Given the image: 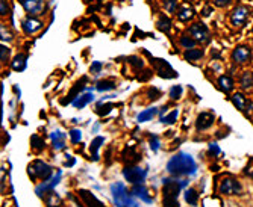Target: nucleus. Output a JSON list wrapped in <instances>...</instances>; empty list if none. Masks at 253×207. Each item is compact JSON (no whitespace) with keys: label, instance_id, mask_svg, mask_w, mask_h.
I'll return each instance as SVG.
<instances>
[{"label":"nucleus","instance_id":"3c124183","mask_svg":"<svg viewBox=\"0 0 253 207\" xmlns=\"http://www.w3.org/2000/svg\"><path fill=\"white\" fill-rule=\"evenodd\" d=\"M67 157H68V160L64 164V167H67V168H68V167H73V165L76 164V159H75L73 156H67Z\"/></svg>","mask_w":253,"mask_h":207},{"label":"nucleus","instance_id":"79ce46f5","mask_svg":"<svg viewBox=\"0 0 253 207\" xmlns=\"http://www.w3.org/2000/svg\"><path fill=\"white\" fill-rule=\"evenodd\" d=\"M102 68H103V64L99 62V61H94L93 64H91V67H89V73L91 74H99L102 71Z\"/></svg>","mask_w":253,"mask_h":207},{"label":"nucleus","instance_id":"09e8293b","mask_svg":"<svg viewBox=\"0 0 253 207\" xmlns=\"http://www.w3.org/2000/svg\"><path fill=\"white\" fill-rule=\"evenodd\" d=\"M12 39V34L9 32H6V28L5 26H2V41L5 42V41H11Z\"/></svg>","mask_w":253,"mask_h":207},{"label":"nucleus","instance_id":"2f4dec72","mask_svg":"<svg viewBox=\"0 0 253 207\" xmlns=\"http://www.w3.org/2000/svg\"><path fill=\"white\" fill-rule=\"evenodd\" d=\"M117 88V85H116V82L114 80H100V82H97L96 83V89L97 91H100V93H108V91H114Z\"/></svg>","mask_w":253,"mask_h":207},{"label":"nucleus","instance_id":"2eb2a0df","mask_svg":"<svg viewBox=\"0 0 253 207\" xmlns=\"http://www.w3.org/2000/svg\"><path fill=\"white\" fill-rule=\"evenodd\" d=\"M215 121V115L211 113V112H202L197 120H196V129L199 132H203V130H208L210 127H212Z\"/></svg>","mask_w":253,"mask_h":207},{"label":"nucleus","instance_id":"393cba45","mask_svg":"<svg viewBox=\"0 0 253 207\" xmlns=\"http://www.w3.org/2000/svg\"><path fill=\"white\" fill-rule=\"evenodd\" d=\"M171 20H170V17H167V15H159L158 17V20H156V28H158V31H161L163 34H169L170 31H171Z\"/></svg>","mask_w":253,"mask_h":207},{"label":"nucleus","instance_id":"6ab92c4d","mask_svg":"<svg viewBox=\"0 0 253 207\" xmlns=\"http://www.w3.org/2000/svg\"><path fill=\"white\" fill-rule=\"evenodd\" d=\"M122 157H123V162L127 165H135L136 162H140V159H141V156L136 153L133 147H126L125 151L122 153Z\"/></svg>","mask_w":253,"mask_h":207},{"label":"nucleus","instance_id":"4be33fe9","mask_svg":"<svg viewBox=\"0 0 253 207\" xmlns=\"http://www.w3.org/2000/svg\"><path fill=\"white\" fill-rule=\"evenodd\" d=\"M194 15H196V11H194L193 6H190V5H183V6L179 9V12H177V20L182 21V23H188V21H191V20L194 18Z\"/></svg>","mask_w":253,"mask_h":207},{"label":"nucleus","instance_id":"a18cd8bd","mask_svg":"<svg viewBox=\"0 0 253 207\" xmlns=\"http://www.w3.org/2000/svg\"><path fill=\"white\" fill-rule=\"evenodd\" d=\"M159 145H161V144H159V138L155 136V135H152V136H150V148H152V151L158 153Z\"/></svg>","mask_w":253,"mask_h":207},{"label":"nucleus","instance_id":"f03ea898","mask_svg":"<svg viewBox=\"0 0 253 207\" xmlns=\"http://www.w3.org/2000/svg\"><path fill=\"white\" fill-rule=\"evenodd\" d=\"M182 191V181L174 178H164L163 186V206L179 207V194Z\"/></svg>","mask_w":253,"mask_h":207},{"label":"nucleus","instance_id":"a211bd4d","mask_svg":"<svg viewBox=\"0 0 253 207\" xmlns=\"http://www.w3.org/2000/svg\"><path fill=\"white\" fill-rule=\"evenodd\" d=\"M28 67V55L26 53H18L12 61H11V68L17 73L25 71Z\"/></svg>","mask_w":253,"mask_h":207},{"label":"nucleus","instance_id":"864d4df0","mask_svg":"<svg viewBox=\"0 0 253 207\" xmlns=\"http://www.w3.org/2000/svg\"><path fill=\"white\" fill-rule=\"evenodd\" d=\"M252 32H253V29H252Z\"/></svg>","mask_w":253,"mask_h":207},{"label":"nucleus","instance_id":"f704fd0d","mask_svg":"<svg viewBox=\"0 0 253 207\" xmlns=\"http://www.w3.org/2000/svg\"><path fill=\"white\" fill-rule=\"evenodd\" d=\"M31 144H32V150L35 151H42L44 150V139L42 138H40L38 135H32L31 136Z\"/></svg>","mask_w":253,"mask_h":207},{"label":"nucleus","instance_id":"c85d7f7f","mask_svg":"<svg viewBox=\"0 0 253 207\" xmlns=\"http://www.w3.org/2000/svg\"><path fill=\"white\" fill-rule=\"evenodd\" d=\"M183 198L190 206H197L199 204V194L194 188H187L185 194H183Z\"/></svg>","mask_w":253,"mask_h":207},{"label":"nucleus","instance_id":"37998d69","mask_svg":"<svg viewBox=\"0 0 253 207\" xmlns=\"http://www.w3.org/2000/svg\"><path fill=\"white\" fill-rule=\"evenodd\" d=\"M0 52H2V65H6L9 61V56H11V49H8L6 45H2Z\"/></svg>","mask_w":253,"mask_h":207},{"label":"nucleus","instance_id":"20e7f679","mask_svg":"<svg viewBox=\"0 0 253 207\" xmlns=\"http://www.w3.org/2000/svg\"><path fill=\"white\" fill-rule=\"evenodd\" d=\"M28 174H29V178L32 181H37V180H49L52 177V167L47 165L42 160L37 159L34 162L28 167Z\"/></svg>","mask_w":253,"mask_h":207},{"label":"nucleus","instance_id":"8fccbe9b","mask_svg":"<svg viewBox=\"0 0 253 207\" xmlns=\"http://www.w3.org/2000/svg\"><path fill=\"white\" fill-rule=\"evenodd\" d=\"M211 14H212V8H211V6L205 5V6L202 8V15H203V17H210Z\"/></svg>","mask_w":253,"mask_h":207},{"label":"nucleus","instance_id":"5701e85b","mask_svg":"<svg viewBox=\"0 0 253 207\" xmlns=\"http://www.w3.org/2000/svg\"><path fill=\"white\" fill-rule=\"evenodd\" d=\"M91 102H94V96H93V93H82L78 99H75L73 100V106L76 107V109H84L85 106H88Z\"/></svg>","mask_w":253,"mask_h":207},{"label":"nucleus","instance_id":"a878e982","mask_svg":"<svg viewBox=\"0 0 253 207\" xmlns=\"http://www.w3.org/2000/svg\"><path fill=\"white\" fill-rule=\"evenodd\" d=\"M203 56H205L203 50L202 49H196V47L194 49H188V50L183 52V58H185V61H188V62H197Z\"/></svg>","mask_w":253,"mask_h":207},{"label":"nucleus","instance_id":"4c0bfd02","mask_svg":"<svg viewBox=\"0 0 253 207\" xmlns=\"http://www.w3.org/2000/svg\"><path fill=\"white\" fill-rule=\"evenodd\" d=\"M182 93H183V88L180 85H174V86L170 88V99L177 102L182 97Z\"/></svg>","mask_w":253,"mask_h":207},{"label":"nucleus","instance_id":"603ef678","mask_svg":"<svg viewBox=\"0 0 253 207\" xmlns=\"http://www.w3.org/2000/svg\"><path fill=\"white\" fill-rule=\"evenodd\" d=\"M250 175H252V177H253V172H252V174H250Z\"/></svg>","mask_w":253,"mask_h":207},{"label":"nucleus","instance_id":"39448f33","mask_svg":"<svg viewBox=\"0 0 253 207\" xmlns=\"http://www.w3.org/2000/svg\"><path fill=\"white\" fill-rule=\"evenodd\" d=\"M78 197L79 198H76L72 194H68V198H70L78 207H106L94 194H91L86 189H79L78 191Z\"/></svg>","mask_w":253,"mask_h":207},{"label":"nucleus","instance_id":"c03bdc74","mask_svg":"<svg viewBox=\"0 0 253 207\" xmlns=\"http://www.w3.org/2000/svg\"><path fill=\"white\" fill-rule=\"evenodd\" d=\"M220 153H221V150H220V145L217 142H211L208 145V154L210 156H218Z\"/></svg>","mask_w":253,"mask_h":207},{"label":"nucleus","instance_id":"bb28decb","mask_svg":"<svg viewBox=\"0 0 253 207\" xmlns=\"http://www.w3.org/2000/svg\"><path fill=\"white\" fill-rule=\"evenodd\" d=\"M103 142H105V138L103 136H96L94 139H93V142H91L89 151H91V156H93L94 160H99V150L103 145Z\"/></svg>","mask_w":253,"mask_h":207},{"label":"nucleus","instance_id":"f257e3e1","mask_svg":"<svg viewBox=\"0 0 253 207\" xmlns=\"http://www.w3.org/2000/svg\"><path fill=\"white\" fill-rule=\"evenodd\" d=\"M167 171L174 177H188L197 172V164L191 154L180 151L167 162Z\"/></svg>","mask_w":253,"mask_h":207},{"label":"nucleus","instance_id":"dca6fc26","mask_svg":"<svg viewBox=\"0 0 253 207\" xmlns=\"http://www.w3.org/2000/svg\"><path fill=\"white\" fill-rule=\"evenodd\" d=\"M86 82H88V79H86V77H82L79 82H76V83H75V86L70 89V93H68L67 100H62V104L73 103V100H75V99H78V97L84 93V89H85V86H86Z\"/></svg>","mask_w":253,"mask_h":207},{"label":"nucleus","instance_id":"f3484780","mask_svg":"<svg viewBox=\"0 0 253 207\" xmlns=\"http://www.w3.org/2000/svg\"><path fill=\"white\" fill-rule=\"evenodd\" d=\"M130 194L136 198H140L143 203H147V204H152L153 203V197L150 195L149 189L143 185H132V189H130Z\"/></svg>","mask_w":253,"mask_h":207},{"label":"nucleus","instance_id":"7ed1b4c3","mask_svg":"<svg viewBox=\"0 0 253 207\" xmlns=\"http://www.w3.org/2000/svg\"><path fill=\"white\" fill-rule=\"evenodd\" d=\"M111 194H112L114 204H116L117 207H141L136 203V200H133V197L127 192L125 183H122V181L112 183Z\"/></svg>","mask_w":253,"mask_h":207},{"label":"nucleus","instance_id":"ea45409f","mask_svg":"<svg viewBox=\"0 0 253 207\" xmlns=\"http://www.w3.org/2000/svg\"><path fill=\"white\" fill-rule=\"evenodd\" d=\"M146 96L149 97V100H150V102H155V100H158V99L161 97V91H159L158 88L152 86V88H149V89H147V94H146Z\"/></svg>","mask_w":253,"mask_h":207},{"label":"nucleus","instance_id":"9d476101","mask_svg":"<svg viewBox=\"0 0 253 207\" xmlns=\"http://www.w3.org/2000/svg\"><path fill=\"white\" fill-rule=\"evenodd\" d=\"M61 175H62V172H61V171H58L53 177H50L49 180L42 181L41 185H38V186H37L35 194H37L40 198H44V197L47 195L49 192H52V191L55 189V186L58 185L59 180H61Z\"/></svg>","mask_w":253,"mask_h":207},{"label":"nucleus","instance_id":"de8ad7c7","mask_svg":"<svg viewBox=\"0 0 253 207\" xmlns=\"http://www.w3.org/2000/svg\"><path fill=\"white\" fill-rule=\"evenodd\" d=\"M9 12V5L6 0H0V14L2 15H6Z\"/></svg>","mask_w":253,"mask_h":207},{"label":"nucleus","instance_id":"49530a36","mask_svg":"<svg viewBox=\"0 0 253 207\" xmlns=\"http://www.w3.org/2000/svg\"><path fill=\"white\" fill-rule=\"evenodd\" d=\"M212 3L217 6V8H226L232 3V0H212Z\"/></svg>","mask_w":253,"mask_h":207},{"label":"nucleus","instance_id":"f8f14e48","mask_svg":"<svg viewBox=\"0 0 253 207\" xmlns=\"http://www.w3.org/2000/svg\"><path fill=\"white\" fill-rule=\"evenodd\" d=\"M250 9L244 5H238L232 12H231V25L234 28H241L247 23Z\"/></svg>","mask_w":253,"mask_h":207},{"label":"nucleus","instance_id":"473e14b6","mask_svg":"<svg viewBox=\"0 0 253 207\" xmlns=\"http://www.w3.org/2000/svg\"><path fill=\"white\" fill-rule=\"evenodd\" d=\"M44 201H45V204H47V207H61L62 206V200L53 191L44 197Z\"/></svg>","mask_w":253,"mask_h":207},{"label":"nucleus","instance_id":"a19ab883","mask_svg":"<svg viewBox=\"0 0 253 207\" xmlns=\"http://www.w3.org/2000/svg\"><path fill=\"white\" fill-rule=\"evenodd\" d=\"M127 61H129V64H130L133 68H143V67H144V59L138 58V56H130Z\"/></svg>","mask_w":253,"mask_h":207},{"label":"nucleus","instance_id":"aec40b11","mask_svg":"<svg viewBox=\"0 0 253 207\" xmlns=\"http://www.w3.org/2000/svg\"><path fill=\"white\" fill-rule=\"evenodd\" d=\"M217 85H218V89L224 94H231L234 91V79L231 76H220L218 80H217Z\"/></svg>","mask_w":253,"mask_h":207},{"label":"nucleus","instance_id":"1a4fd4ad","mask_svg":"<svg viewBox=\"0 0 253 207\" xmlns=\"http://www.w3.org/2000/svg\"><path fill=\"white\" fill-rule=\"evenodd\" d=\"M152 64H153L155 71H156V74L159 77H163V79H174V77H177V73L173 70V67L167 61L159 59V58H153Z\"/></svg>","mask_w":253,"mask_h":207},{"label":"nucleus","instance_id":"cd10ccee","mask_svg":"<svg viewBox=\"0 0 253 207\" xmlns=\"http://www.w3.org/2000/svg\"><path fill=\"white\" fill-rule=\"evenodd\" d=\"M231 100H232L234 106H235L238 110H241V112H246V109H247L249 103H247L246 97H244L241 93H237V94H234V96L231 97Z\"/></svg>","mask_w":253,"mask_h":207},{"label":"nucleus","instance_id":"0eeeda50","mask_svg":"<svg viewBox=\"0 0 253 207\" xmlns=\"http://www.w3.org/2000/svg\"><path fill=\"white\" fill-rule=\"evenodd\" d=\"M147 174L149 171L146 168H141V167H126L123 170V175L126 178V181H129L130 185H143L147 178Z\"/></svg>","mask_w":253,"mask_h":207},{"label":"nucleus","instance_id":"9b49d317","mask_svg":"<svg viewBox=\"0 0 253 207\" xmlns=\"http://www.w3.org/2000/svg\"><path fill=\"white\" fill-rule=\"evenodd\" d=\"M232 61L238 65H244V64H249L253 58V53L250 50L249 45H237L234 49L232 55H231Z\"/></svg>","mask_w":253,"mask_h":207},{"label":"nucleus","instance_id":"7c9ffc66","mask_svg":"<svg viewBox=\"0 0 253 207\" xmlns=\"http://www.w3.org/2000/svg\"><path fill=\"white\" fill-rule=\"evenodd\" d=\"M179 44H180V47L182 49H185V50H188V49H194L196 45H197V41L190 35H182L180 38H179Z\"/></svg>","mask_w":253,"mask_h":207},{"label":"nucleus","instance_id":"ddd939ff","mask_svg":"<svg viewBox=\"0 0 253 207\" xmlns=\"http://www.w3.org/2000/svg\"><path fill=\"white\" fill-rule=\"evenodd\" d=\"M18 2L23 6V9H25L28 14H31L32 17L42 14V11L45 8L44 0H18Z\"/></svg>","mask_w":253,"mask_h":207},{"label":"nucleus","instance_id":"6e6552de","mask_svg":"<svg viewBox=\"0 0 253 207\" xmlns=\"http://www.w3.org/2000/svg\"><path fill=\"white\" fill-rule=\"evenodd\" d=\"M188 32L190 35L197 41V44H210L211 41V32L208 29V26L203 25V23H194V25H191L188 28Z\"/></svg>","mask_w":253,"mask_h":207},{"label":"nucleus","instance_id":"e433bc0d","mask_svg":"<svg viewBox=\"0 0 253 207\" xmlns=\"http://www.w3.org/2000/svg\"><path fill=\"white\" fill-rule=\"evenodd\" d=\"M177 115H179V110L174 109V110H171L169 115H166V117L161 118V123H164V124H174L176 120H177Z\"/></svg>","mask_w":253,"mask_h":207},{"label":"nucleus","instance_id":"423d86ee","mask_svg":"<svg viewBox=\"0 0 253 207\" xmlns=\"http://www.w3.org/2000/svg\"><path fill=\"white\" fill-rule=\"evenodd\" d=\"M218 192L221 195H240L243 192V186L234 175H224L218 185Z\"/></svg>","mask_w":253,"mask_h":207},{"label":"nucleus","instance_id":"4468645a","mask_svg":"<svg viewBox=\"0 0 253 207\" xmlns=\"http://www.w3.org/2000/svg\"><path fill=\"white\" fill-rule=\"evenodd\" d=\"M42 21L35 18V17H26L25 20H21V29L28 35H34L42 29Z\"/></svg>","mask_w":253,"mask_h":207},{"label":"nucleus","instance_id":"c756f323","mask_svg":"<svg viewBox=\"0 0 253 207\" xmlns=\"http://www.w3.org/2000/svg\"><path fill=\"white\" fill-rule=\"evenodd\" d=\"M240 86L243 89H250L253 86V71H244L240 76Z\"/></svg>","mask_w":253,"mask_h":207},{"label":"nucleus","instance_id":"412c9836","mask_svg":"<svg viewBox=\"0 0 253 207\" xmlns=\"http://www.w3.org/2000/svg\"><path fill=\"white\" fill-rule=\"evenodd\" d=\"M50 139H52L53 148L58 150V151H61V150H64V148L67 147V145H65V133L61 132V130L52 132V133H50Z\"/></svg>","mask_w":253,"mask_h":207},{"label":"nucleus","instance_id":"72a5a7b5","mask_svg":"<svg viewBox=\"0 0 253 207\" xmlns=\"http://www.w3.org/2000/svg\"><path fill=\"white\" fill-rule=\"evenodd\" d=\"M112 109H114V104L112 103H99L96 106L94 112L99 115V117H105V115H108Z\"/></svg>","mask_w":253,"mask_h":207},{"label":"nucleus","instance_id":"b1692460","mask_svg":"<svg viewBox=\"0 0 253 207\" xmlns=\"http://www.w3.org/2000/svg\"><path fill=\"white\" fill-rule=\"evenodd\" d=\"M158 107H149V109H144L143 112H140L136 115V121L138 123H147V121H152L156 115H158Z\"/></svg>","mask_w":253,"mask_h":207},{"label":"nucleus","instance_id":"c9c22d12","mask_svg":"<svg viewBox=\"0 0 253 207\" xmlns=\"http://www.w3.org/2000/svg\"><path fill=\"white\" fill-rule=\"evenodd\" d=\"M177 0H163V6L169 14H174L177 12Z\"/></svg>","mask_w":253,"mask_h":207},{"label":"nucleus","instance_id":"58836bf2","mask_svg":"<svg viewBox=\"0 0 253 207\" xmlns=\"http://www.w3.org/2000/svg\"><path fill=\"white\" fill-rule=\"evenodd\" d=\"M68 133H70V141L73 144H78V142L82 141V132L79 129H72Z\"/></svg>","mask_w":253,"mask_h":207}]
</instances>
